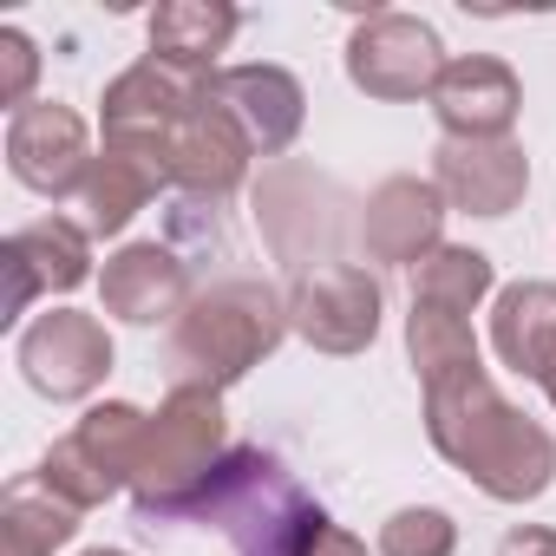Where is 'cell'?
I'll return each mask as SVG.
<instances>
[{"label":"cell","instance_id":"obj_1","mask_svg":"<svg viewBox=\"0 0 556 556\" xmlns=\"http://www.w3.org/2000/svg\"><path fill=\"white\" fill-rule=\"evenodd\" d=\"M426 393V439L432 452L465 471L491 504H536L556 484V432L510 406L491 367L419 387Z\"/></svg>","mask_w":556,"mask_h":556},{"label":"cell","instance_id":"obj_2","mask_svg":"<svg viewBox=\"0 0 556 556\" xmlns=\"http://www.w3.org/2000/svg\"><path fill=\"white\" fill-rule=\"evenodd\" d=\"M282 341H289V295L262 275H223V282L197 289V302L177 315L164 341V367H170V387L229 393Z\"/></svg>","mask_w":556,"mask_h":556},{"label":"cell","instance_id":"obj_3","mask_svg":"<svg viewBox=\"0 0 556 556\" xmlns=\"http://www.w3.org/2000/svg\"><path fill=\"white\" fill-rule=\"evenodd\" d=\"M229 458V413L210 387H170L144 419V445L131 465V504L144 523H190L210 478Z\"/></svg>","mask_w":556,"mask_h":556},{"label":"cell","instance_id":"obj_4","mask_svg":"<svg viewBox=\"0 0 556 556\" xmlns=\"http://www.w3.org/2000/svg\"><path fill=\"white\" fill-rule=\"evenodd\" d=\"M190 523H216L236 556H308L315 536L334 517L302 491V478L275 452L229 445V458L210 478V491H203V504H197Z\"/></svg>","mask_w":556,"mask_h":556},{"label":"cell","instance_id":"obj_5","mask_svg":"<svg viewBox=\"0 0 556 556\" xmlns=\"http://www.w3.org/2000/svg\"><path fill=\"white\" fill-rule=\"evenodd\" d=\"M144 419H151V413L131 406V400H99V406H86L79 426L60 432V439L40 452L34 478H40L60 504H73V510L112 504L118 491H131V465H138V445H144Z\"/></svg>","mask_w":556,"mask_h":556},{"label":"cell","instance_id":"obj_6","mask_svg":"<svg viewBox=\"0 0 556 556\" xmlns=\"http://www.w3.org/2000/svg\"><path fill=\"white\" fill-rule=\"evenodd\" d=\"M380 321H387V289L367 262H315V268H295L289 282V334L308 341L315 354H334V361H354L380 341Z\"/></svg>","mask_w":556,"mask_h":556},{"label":"cell","instance_id":"obj_7","mask_svg":"<svg viewBox=\"0 0 556 556\" xmlns=\"http://www.w3.org/2000/svg\"><path fill=\"white\" fill-rule=\"evenodd\" d=\"M341 66H348L354 92H367L380 105H413V99H432V86L452 66V53H445L432 21L400 14V8H374V14L354 21Z\"/></svg>","mask_w":556,"mask_h":556},{"label":"cell","instance_id":"obj_8","mask_svg":"<svg viewBox=\"0 0 556 556\" xmlns=\"http://www.w3.org/2000/svg\"><path fill=\"white\" fill-rule=\"evenodd\" d=\"M112 361H118V348H112L105 321L86 315V308H47V315H34V321L21 328V341H14L21 380H27L40 400H53V406L92 400V393L112 380Z\"/></svg>","mask_w":556,"mask_h":556},{"label":"cell","instance_id":"obj_9","mask_svg":"<svg viewBox=\"0 0 556 556\" xmlns=\"http://www.w3.org/2000/svg\"><path fill=\"white\" fill-rule=\"evenodd\" d=\"M157 164H164V184L184 190L190 203H223V197H236V190L249 184L255 144H249V131L236 125V112H229L216 92H203V99L170 125Z\"/></svg>","mask_w":556,"mask_h":556},{"label":"cell","instance_id":"obj_10","mask_svg":"<svg viewBox=\"0 0 556 556\" xmlns=\"http://www.w3.org/2000/svg\"><path fill=\"white\" fill-rule=\"evenodd\" d=\"M92 157L99 151H92L86 118L73 105H60V99H34L27 112L8 118V170H14L21 190H34L47 203L79 197L86 177H92Z\"/></svg>","mask_w":556,"mask_h":556},{"label":"cell","instance_id":"obj_11","mask_svg":"<svg viewBox=\"0 0 556 556\" xmlns=\"http://www.w3.org/2000/svg\"><path fill=\"white\" fill-rule=\"evenodd\" d=\"M203 92H210V79L177 73V66H164V60L144 53L138 66H125V73L105 86V99H99V131H105V144H118V151L157 157L164 138H170V125H177Z\"/></svg>","mask_w":556,"mask_h":556},{"label":"cell","instance_id":"obj_12","mask_svg":"<svg viewBox=\"0 0 556 556\" xmlns=\"http://www.w3.org/2000/svg\"><path fill=\"white\" fill-rule=\"evenodd\" d=\"M0 262H8V282H14L0 321L14 328L21 315H34L40 295H73V289L92 282V229L79 216H60V210L34 216V223H21L8 242H0Z\"/></svg>","mask_w":556,"mask_h":556},{"label":"cell","instance_id":"obj_13","mask_svg":"<svg viewBox=\"0 0 556 556\" xmlns=\"http://www.w3.org/2000/svg\"><path fill=\"white\" fill-rule=\"evenodd\" d=\"M197 302L190 262L177 242H125L99 268V308L125 328H177V315Z\"/></svg>","mask_w":556,"mask_h":556},{"label":"cell","instance_id":"obj_14","mask_svg":"<svg viewBox=\"0 0 556 556\" xmlns=\"http://www.w3.org/2000/svg\"><path fill=\"white\" fill-rule=\"evenodd\" d=\"M445 216L452 203L432 177H387L361 203V249L380 268H419L432 249H445Z\"/></svg>","mask_w":556,"mask_h":556},{"label":"cell","instance_id":"obj_15","mask_svg":"<svg viewBox=\"0 0 556 556\" xmlns=\"http://www.w3.org/2000/svg\"><path fill=\"white\" fill-rule=\"evenodd\" d=\"M432 184L452 210L465 216H510L530 190V157L517 138H439L432 151Z\"/></svg>","mask_w":556,"mask_h":556},{"label":"cell","instance_id":"obj_16","mask_svg":"<svg viewBox=\"0 0 556 556\" xmlns=\"http://www.w3.org/2000/svg\"><path fill=\"white\" fill-rule=\"evenodd\" d=\"M432 118L445 138H510L523 112V79L497 53H458L432 86Z\"/></svg>","mask_w":556,"mask_h":556},{"label":"cell","instance_id":"obj_17","mask_svg":"<svg viewBox=\"0 0 556 556\" xmlns=\"http://www.w3.org/2000/svg\"><path fill=\"white\" fill-rule=\"evenodd\" d=\"M210 92L236 112V125L249 131L255 157H282L302 125H308V92L289 66H268V60H249V66H223L210 79Z\"/></svg>","mask_w":556,"mask_h":556},{"label":"cell","instance_id":"obj_18","mask_svg":"<svg viewBox=\"0 0 556 556\" xmlns=\"http://www.w3.org/2000/svg\"><path fill=\"white\" fill-rule=\"evenodd\" d=\"M236 27H242V14L229 0H164L144 21V40H151V60H164L177 73H197V79H216Z\"/></svg>","mask_w":556,"mask_h":556},{"label":"cell","instance_id":"obj_19","mask_svg":"<svg viewBox=\"0 0 556 556\" xmlns=\"http://www.w3.org/2000/svg\"><path fill=\"white\" fill-rule=\"evenodd\" d=\"M556 348V282H504L491 295V354L517 374V380H543V361Z\"/></svg>","mask_w":556,"mask_h":556},{"label":"cell","instance_id":"obj_20","mask_svg":"<svg viewBox=\"0 0 556 556\" xmlns=\"http://www.w3.org/2000/svg\"><path fill=\"white\" fill-rule=\"evenodd\" d=\"M157 190H164V164H157V157L105 144V151L92 157L86 190H79V210H86L79 223L92 229V242H99V236H125V229L138 223V210H144Z\"/></svg>","mask_w":556,"mask_h":556},{"label":"cell","instance_id":"obj_21","mask_svg":"<svg viewBox=\"0 0 556 556\" xmlns=\"http://www.w3.org/2000/svg\"><path fill=\"white\" fill-rule=\"evenodd\" d=\"M79 517L86 510L60 504L34 471H21L0 491V556H60L79 536Z\"/></svg>","mask_w":556,"mask_h":556},{"label":"cell","instance_id":"obj_22","mask_svg":"<svg viewBox=\"0 0 556 556\" xmlns=\"http://www.w3.org/2000/svg\"><path fill=\"white\" fill-rule=\"evenodd\" d=\"M406 361H413L419 387H439V380L478 374L484 367V341L471 334V315L413 302V315H406Z\"/></svg>","mask_w":556,"mask_h":556},{"label":"cell","instance_id":"obj_23","mask_svg":"<svg viewBox=\"0 0 556 556\" xmlns=\"http://www.w3.org/2000/svg\"><path fill=\"white\" fill-rule=\"evenodd\" d=\"M497 295V262L471 242H445L413 268V302L426 308H452V315H478Z\"/></svg>","mask_w":556,"mask_h":556},{"label":"cell","instance_id":"obj_24","mask_svg":"<svg viewBox=\"0 0 556 556\" xmlns=\"http://www.w3.org/2000/svg\"><path fill=\"white\" fill-rule=\"evenodd\" d=\"M374 556H458V523L439 504H400L380 523Z\"/></svg>","mask_w":556,"mask_h":556},{"label":"cell","instance_id":"obj_25","mask_svg":"<svg viewBox=\"0 0 556 556\" xmlns=\"http://www.w3.org/2000/svg\"><path fill=\"white\" fill-rule=\"evenodd\" d=\"M34 86H40V47H34V34L27 27H0V105H8V118L34 105Z\"/></svg>","mask_w":556,"mask_h":556},{"label":"cell","instance_id":"obj_26","mask_svg":"<svg viewBox=\"0 0 556 556\" xmlns=\"http://www.w3.org/2000/svg\"><path fill=\"white\" fill-rule=\"evenodd\" d=\"M497 556H556V530L549 523H510L497 536Z\"/></svg>","mask_w":556,"mask_h":556},{"label":"cell","instance_id":"obj_27","mask_svg":"<svg viewBox=\"0 0 556 556\" xmlns=\"http://www.w3.org/2000/svg\"><path fill=\"white\" fill-rule=\"evenodd\" d=\"M308 556H374V549H367V543H361L354 530H341V523H328V530L315 536V549H308Z\"/></svg>","mask_w":556,"mask_h":556},{"label":"cell","instance_id":"obj_28","mask_svg":"<svg viewBox=\"0 0 556 556\" xmlns=\"http://www.w3.org/2000/svg\"><path fill=\"white\" fill-rule=\"evenodd\" d=\"M536 387H543V400H549V413H556V348H549V361H543V380H536Z\"/></svg>","mask_w":556,"mask_h":556},{"label":"cell","instance_id":"obj_29","mask_svg":"<svg viewBox=\"0 0 556 556\" xmlns=\"http://www.w3.org/2000/svg\"><path fill=\"white\" fill-rule=\"evenodd\" d=\"M79 556H131V549H112V543H99V549H79Z\"/></svg>","mask_w":556,"mask_h":556}]
</instances>
